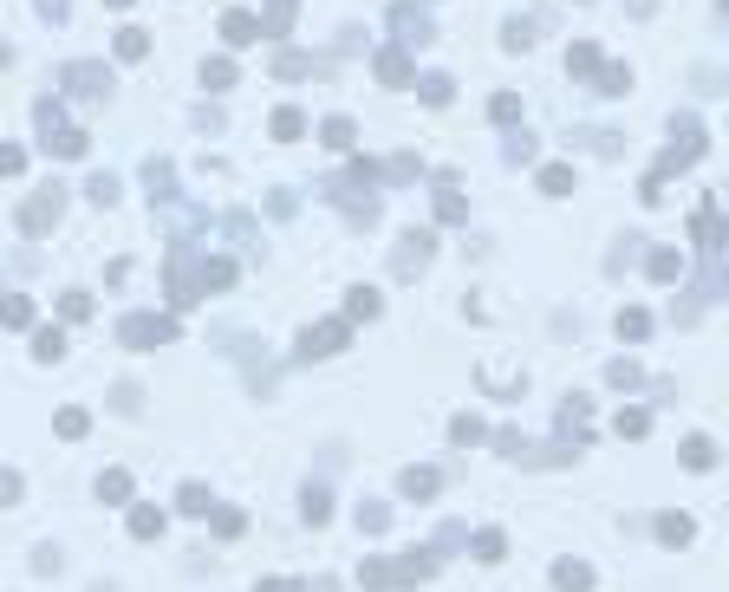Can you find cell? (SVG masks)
Wrapping results in <instances>:
<instances>
[{"mask_svg": "<svg viewBox=\"0 0 729 592\" xmlns=\"http://www.w3.org/2000/svg\"><path fill=\"white\" fill-rule=\"evenodd\" d=\"M118 338H124V345H137V352L170 345V338H176V319H170V313H130V319L118 326Z\"/></svg>", "mask_w": 729, "mask_h": 592, "instance_id": "1", "label": "cell"}, {"mask_svg": "<svg viewBox=\"0 0 729 592\" xmlns=\"http://www.w3.org/2000/svg\"><path fill=\"white\" fill-rule=\"evenodd\" d=\"M59 85H66V92H78V98H104V92H111V66H98V59H72V66L59 72Z\"/></svg>", "mask_w": 729, "mask_h": 592, "instance_id": "2", "label": "cell"}, {"mask_svg": "<svg viewBox=\"0 0 729 592\" xmlns=\"http://www.w3.org/2000/svg\"><path fill=\"white\" fill-rule=\"evenodd\" d=\"M59 209H66V189H40L33 202L20 209V229H26V235H46L52 221H59Z\"/></svg>", "mask_w": 729, "mask_h": 592, "instance_id": "3", "label": "cell"}, {"mask_svg": "<svg viewBox=\"0 0 729 592\" xmlns=\"http://www.w3.org/2000/svg\"><path fill=\"white\" fill-rule=\"evenodd\" d=\"M346 332H352V319H320V326H306L300 352H306V358H332V352L346 345Z\"/></svg>", "mask_w": 729, "mask_h": 592, "instance_id": "4", "label": "cell"}, {"mask_svg": "<svg viewBox=\"0 0 729 592\" xmlns=\"http://www.w3.org/2000/svg\"><path fill=\"white\" fill-rule=\"evenodd\" d=\"M391 33H398L404 52L430 46V13H417V7H391Z\"/></svg>", "mask_w": 729, "mask_h": 592, "instance_id": "5", "label": "cell"}, {"mask_svg": "<svg viewBox=\"0 0 729 592\" xmlns=\"http://www.w3.org/2000/svg\"><path fill=\"white\" fill-rule=\"evenodd\" d=\"M430 247H436V241H430V235H424V229H410V235H404V241H398V254H391V267H398V274H404V280H410V274H417V267H424V261H430Z\"/></svg>", "mask_w": 729, "mask_h": 592, "instance_id": "6", "label": "cell"}, {"mask_svg": "<svg viewBox=\"0 0 729 592\" xmlns=\"http://www.w3.org/2000/svg\"><path fill=\"white\" fill-rule=\"evenodd\" d=\"M697 247L716 261V247H723V215H716V195H704V209H697Z\"/></svg>", "mask_w": 729, "mask_h": 592, "instance_id": "7", "label": "cell"}, {"mask_svg": "<svg viewBox=\"0 0 729 592\" xmlns=\"http://www.w3.org/2000/svg\"><path fill=\"white\" fill-rule=\"evenodd\" d=\"M378 78H384V85H410V78H417L410 52H404V46H384V52H378Z\"/></svg>", "mask_w": 729, "mask_h": 592, "instance_id": "8", "label": "cell"}, {"mask_svg": "<svg viewBox=\"0 0 729 592\" xmlns=\"http://www.w3.org/2000/svg\"><path fill=\"white\" fill-rule=\"evenodd\" d=\"M221 40H229V46H255L261 40V20L255 13H221Z\"/></svg>", "mask_w": 729, "mask_h": 592, "instance_id": "9", "label": "cell"}, {"mask_svg": "<svg viewBox=\"0 0 729 592\" xmlns=\"http://www.w3.org/2000/svg\"><path fill=\"white\" fill-rule=\"evenodd\" d=\"M300 13V0H267V20H261V40H287V26Z\"/></svg>", "mask_w": 729, "mask_h": 592, "instance_id": "10", "label": "cell"}, {"mask_svg": "<svg viewBox=\"0 0 729 592\" xmlns=\"http://www.w3.org/2000/svg\"><path fill=\"white\" fill-rule=\"evenodd\" d=\"M398 489H404L410 501H430V495H436V469H404Z\"/></svg>", "mask_w": 729, "mask_h": 592, "instance_id": "11", "label": "cell"}, {"mask_svg": "<svg viewBox=\"0 0 729 592\" xmlns=\"http://www.w3.org/2000/svg\"><path fill=\"white\" fill-rule=\"evenodd\" d=\"M378 306H384L378 287H352L346 293V319H378Z\"/></svg>", "mask_w": 729, "mask_h": 592, "instance_id": "12", "label": "cell"}, {"mask_svg": "<svg viewBox=\"0 0 729 592\" xmlns=\"http://www.w3.org/2000/svg\"><path fill=\"white\" fill-rule=\"evenodd\" d=\"M684 469H697V475L716 469V443H710V436H690V443H684Z\"/></svg>", "mask_w": 729, "mask_h": 592, "instance_id": "13", "label": "cell"}, {"mask_svg": "<svg viewBox=\"0 0 729 592\" xmlns=\"http://www.w3.org/2000/svg\"><path fill=\"white\" fill-rule=\"evenodd\" d=\"M320 137H326V150H352V144H358V124H352V118H326Z\"/></svg>", "mask_w": 729, "mask_h": 592, "instance_id": "14", "label": "cell"}, {"mask_svg": "<svg viewBox=\"0 0 729 592\" xmlns=\"http://www.w3.org/2000/svg\"><path fill=\"white\" fill-rule=\"evenodd\" d=\"M690 534H697V527H690V515H658V541H664V547H684Z\"/></svg>", "mask_w": 729, "mask_h": 592, "instance_id": "15", "label": "cell"}, {"mask_svg": "<svg viewBox=\"0 0 729 592\" xmlns=\"http://www.w3.org/2000/svg\"><path fill=\"white\" fill-rule=\"evenodd\" d=\"M554 586H560V592H586V586H593V573H586L580 560H560V567H554Z\"/></svg>", "mask_w": 729, "mask_h": 592, "instance_id": "16", "label": "cell"}, {"mask_svg": "<svg viewBox=\"0 0 729 592\" xmlns=\"http://www.w3.org/2000/svg\"><path fill=\"white\" fill-rule=\"evenodd\" d=\"M0 326H33V300H26V293H7V300H0Z\"/></svg>", "mask_w": 729, "mask_h": 592, "instance_id": "17", "label": "cell"}, {"mask_svg": "<svg viewBox=\"0 0 729 592\" xmlns=\"http://www.w3.org/2000/svg\"><path fill=\"white\" fill-rule=\"evenodd\" d=\"M130 534L137 541H157L163 534V507H130Z\"/></svg>", "mask_w": 729, "mask_h": 592, "instance_id": "18", "label": "cell"}, {"mask_svg": "<svg viewBox=\"0 0 729 592\" xmlns=\"http://www.w3.org/2000/svg\"><path fill=\"white\" fill-rule=\"evenodd\" d=\"M501 553H508V541H501V527H482V534H475V560H482V567H495Z\"/></svg>", "mask_w": 729, "mask_h": 592, "instance_id": "19", "label": "cell"}, {"mask_svg": "<svg viewBox=\"0 0 729 592\" xmlns=\"http://www.w3.org/2000/svg\"><path fill=\"white\" fill-rule=\"evenodd\" d=\"M274 72H280V78H313V72H320V59H306V52H280Z\"/></svg>", "mask_w": 729, "mask_h": 592, "instance_id": "20", "label": "cell"}, {"mask_svg": "<svg viewBox=\"0 0 729 592\" xmlns=\"http://www.w3.org/2000/svg\"><path fill=\"white\" fill-rule=\"evenodd\" d=\"M567 72H573V78H593V72H599V46H586V40H580V46L567 52Z\"/></svg>", "mask_w": 729, "mask_h": 592, "instance_id": "21", "label": "cell"}, {"mask_svg": "<svg viewBox=\"0 0 729 592\" xmlns=\"http://www.w3.org/2000/svg\"><path fill=\"white\" fill-rule=\"evenodd\" d=\"M436 221H469V202H463V195H456L450 183L436 189Z\"/></svg>", "mask_w": 729, "mask_h": 592, "instance_id": "22", "label": "cell"}, {"mask_svg": "<svg viewBox=\"0 0 729 592\" xmlns=\"http://www.w3.org/2000/svg\"><path fill=\"white\" fill-rule=\"evenodd\" d=\"M144 52H150V33L144 26H124L118 33V59H144Z\"/></svg>", "mask_w": 729, "mask_h": 592, "instance_id": "23", "label": "cell"}, {"mask_svg": "<svg viewBox=\"0 0 729 592\" xmlns=\"http://www.w3.org/2000/svg\"><path fill=\"white\" fill-rule=\"evenodd\" d=\"M33 352H40V358H66V332H59V326H40V332H33Z\"/></svg>", "mask_w": 729, "mask_h": 592, "instance_id": "24", "label": "cell"}, {"mask_svg": "<svg viewBox=\"0 0 729 592\" xmlns=\"http://www.w3.org/2000/svg\"><path fill=\"white\" fill-rule=\"evenodd\" d=\"M384 527H391V507L384 501H364L358 507V534H384Z\"/></svg>", "mask_w": 729, "mask_h": 592, "instance_id": "25", "label": "cell"}, {"mask_svg": "<svg viewBox=\"0 0 729 592\" xmlns=\"http://www.w3.org/2000/svg\"><path fill=\"white\" fill-rule=\"evenodd\" d=\"M593 78H599V92H606V98H626V85H632V72H626V66H599Z\"/></svg>", "mask_w": 729, "mask_h": 592, "instance_id": "26", "label": "cell"}, {"mask_svg": "<svg viewBox=\"0 0 729 592\" xmlns=\"http://www.w3.org/2000/svg\"><path fill=\"white\" fill-rule=\"evenodd\" d=\"M652 280H684V254L658 247V254H652Z\"/></svg>", "mask_w": 729, "mask_h": 592, "instance_id": "27", "label": "cell"}, {"mask_svg": "<svg viewBox=\"0 0 729 592\" xmlns=\"http://www.w3.org/2000/svg\"><path fill=\"white\" fill-rule=\"evenodd\" d=\"M652 332V313H644V306H626L619 313V338H644Z\"/></svg>", "mask_w": 729, "mask_h": 592, "instance_id": "28", "label": "cell"}, {"mask_svg": "<svg viewBox=\"0 0 729 592\" xmlns=\"http://www.w3.org/2000/svg\"><path fill=\"white\" fill-rule=\"evenodd\" d=\"M417 92H424V104H450V92H456V85L443 78V72H430V78H417Z\"/></svg>", "mask_w": 729, "mask_h": 592, "instance_id": "29", "label": "cell"}, {"mask_svg": "<svg viewBox=\"0 0 729 592\" xmlns=\"http://www.w3.org/2000/svg\"><path fill=\"white\" fill-rule=\"evenodd\" d=\"M300 130H306V118H300L293 104H287V111H274V137H280V144H293Z\"/></svg>", "mask_w": 729, "mask_h": 592, "instance_id": "30", "label": "cell"}, {"mask_svg": "<svg viewBox=\"0 0 729 592\" xmlns=\"http://www.w3.org/2000/svg\"><path fill=\"white\" fill-rule=\"evenodd\" d=\"M52 430H59V436L72 443V436H86V430H92V417H86V410L72 404V410H59V423H52Z\"/></svg>", "mask_w": 729, "mask_h": 592, "instance_id": "31", "label": "cell"}, {"mask_svg": "<svg viewBox=\"0 0 729 592\" xmlns=\"http://www.w3.org/2000/svg\"><path fill=\"white\" fill-rule=\"evenodd\" d=\"M541 189H547V195H567V189H573V169H567V163H547V169H541Z\"/></svg>", "mask_w": 729, "mask_h": 592, "instance_id": "32", "label": "cell"}, {"mask_svg": "<svg viewBox=\"0 0 729 592\" xmlns=\"http://www.w3.org/2000/svg\"><path fill=\"white\" fill-rule=\"evenodd\" d=\"M482 436H489V430H482V417H456V423H450V443H463V449H469V443H482Z\"/></svg>", "mask_w": 729, "mask_h": 592, "instance_id": "33", "label": "cell"}, {"mask_svg": "<svg viewBox=\"0 0 729 592\" xmlns=\"http://www.w3.org/2000/svg\"><path fill=\"white\" fill-rule=\"evenodd\" d=\"M98 495H104V501H130V475H124V469H104Z\"/></svg>", "mask_w": 729, "mask_h": 592, "instance_id": "34", "label": "cell"}, {"mask_svg": "<svg viewBox=\"0 0 729 592\" xmlns=\"http://www.w3.org/2000/svg\"><path fill=\"white\" fill-rule=\"evenodd\" d=\"M202 85H215V92H229V85H235V66H229V59H202Z\"/></svg>", "mask_w": 729, "mask_h": 592, "instance_id": "35", "label": "cell"}, {"mask_svg": "<svg viewBox=\"0 0 729 592\" xmlns=\"http://www.w3.org/2000/svg\"><path fill=\"white\" fill-rule=\"evenodd\" d=\"M489 118H495V124H515V118H521V98H515V92H495Z\"/></svg>", "mask_w": 729, "mask_h": 592, "instance_id": "36", "label": "cell"}, {"mask_svg": "<svg viewBox=\"0 0 729 592\" xmlns=\"http://www.w3.org/2000/svg\"><path fill=\"white\" fill-rule=\"evenodd\" d=\"M59 313H66V319H92V293H78V287L59 293Z\"/></svg>", "mask_w": 729, "mask_h": 592, "instance_id": "37", "label": "cell"}, {"mask_svg": "<svg viewBox=\"0 0 729 592\" xmlns=\"http://www.w3.org/2000/svg\"><path fill=\"white\" fill-rule=\"evenodd\" d=\"M176 501H183V515H209V489H202V482H183Z\"/></svg>", "mask_w": 729, "mask_h": 592, "instance_id": "38", "label": "cell"}, {"mask_svg": "<svg viewBox=\"0 0 729 592\" xmlns=\"http://www.w3.org/2000/svg\"><path fill=\"white\" fill-rule=\"evenodd\" d=\"M92 202H98V209L118 202V176H104V169H98V176H92Z\"/></svg>", "mask_w": 729, "mask_h": 592, "instance_id": "39", "label": "cell"}, {"mask_svg": "<svg viewBox=\"0 0 729 592\" xmlns=\"http://www.w3.org/2000/svg\"><path fill=\"white\" fill-rule=\"evenodd\" d=\"M606 378L619 384V390H632V384H638V364H632V358H612V364H606Z\"/></svg>", "mask_w": 729, "mask_h": 592, "instance_id": "40", "label": "cell"}, {"mask_svg": "<svg viewBox=\"0 0 729 592\" xmlns=\"http://www.w3.org/2000/svg\"><path fill=\"white\" fill-rule=\"evenodd\" d=\"M326 515H332V495H326V489H306V521H313V527H320Z\"/></svg>", "mask_w": 729, "mask_h": 592, "instance_id": "41", "label": "cell"}, {"mask_svg": "<svg viewBox=\"0 0 729 592\" xmlns=\"http://www.w3.org/2000/svg\"><path fill=\"white\" fill-rule=\"evenodd\" d=\"M241 527H248V515H241V507H221V515H215V534H229V541H235Z\"/></svg>", "mask_w": 729, "mask_h": 592, "instance_id": "42", "label": "cell"}, {"mask_svg": "<svg viewBox=\"0 0 729 592\" xmlns=\"http://www.w3.org/2000/svg\"><path fill=\"white\" fill-rule=\"evenodd\" d=\"M644 430H652V417H644V410H619V436H644Z\"/></svg>", "mask_w": 729, "mask_h": 592, "instance_id": "43", "label": "cell"}, {"mask_svg": "<svg viewBox=\"0 0 729 592\" xmlns=\"http://www.w3.org/2000/svg\"><path fill=\"white\" fill-rule=\"evenodd\" d=\"M508 46H515V52L535 46V20H508Z\"/></svg>", "mask_w": 729, "mask_h": 592, "instance_id": "44", "label": "cell"}, {"mask_svg": "<svg viewBox=\"0 0 729 592\" xmlns=\"http://www.w3.org/2000/svg\"><path fill=\"white\" fill-rule=\"evenodd\" d=\"M20 169H26V150L7 144V150H0V176H20Z\"/></svg>", "mask_w": 729, "mask_h": 592, "instance_id": "45", "label": "cell"}, {"mask_svg": "<svg viewBox=\"0 0 729 592\" xmlns=\"http://www.w3.org/2000/svg\"><path fill=\"white\" fill-rule=\"evenodd\" d=\"M7 501H20V475H14V469H0V507H7Z\"/></svg>", "mask_w": 729, "mask_h": 592, "instance_id": "46", "label": "cell"}, {"mask_svg": "<svg viewBox=\"0 0 729 592\" xmlns=\"http://www.w3.org/2000/svg\"><path fill=\"white\" fill-rule=\"evenodd\" d=\"M40 13L46 20H66V0H40Z\"/></svg>", "mask_w": 729, "mask_h": 592, "instance_id": "47", "label": "cell"}, {"mask_svg": "<svg viewBox=\"0 0 729 592\" xmlns=\"http://www.w3.org/2000/svg\"><path fill=\"white\" fill-rule=\"evenodd\" d=\"M626 7H632V13L644 20V13H658V0H626Z\"/></svg>", "mask_w": 729, "mask_h": 592, "instance_id": "48", "label": "cell"}, {"mask_svg": "<svg viewBox=\"0 0 729 592\" xmlns=\"http://www.w3.org/2000/svg\"><path fill=\"white\" fill-rule=\"evenodd\" d=\"M306 592H339V586H332V579H313V586H306Z\"/></svg>", "mask_w": 729, "mask_h": 592, "instance_id": "49", "label": "cell"}, {"mask_svg": "<svg viewBox=\"0 0 729 592\" xmlns=\"http://www.w3.org/2000/svg\"><path fill=\"white\" fill-rule=\"evenodd\" d=\"M104 7H130V0H104Z\"/></svg>", "mask_w": 729, "mask_h": 592, "instance_id": "50", "label": "cell"}]
</instances>
